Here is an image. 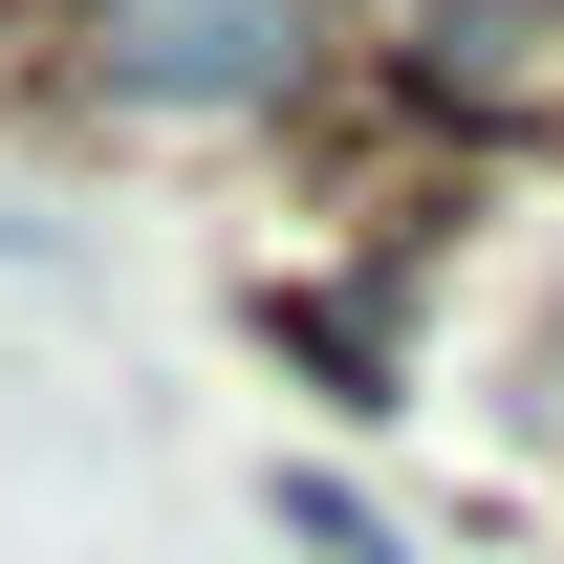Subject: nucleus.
<instances>
[{
  "label": "nucleus",
  "instance_id": "f03ea898",
  "mask_svg": "<svg viewBox=\"0 0 564 564\" xmlns=\"http://www.w3.org/2000/svg\"><path fill=\"white\" fill-rule=\"evenodd\" d=\"M434 87H564V0H434Z\"/></svg>",
  "mask_w": 564,
  "mask_h": 564
},
{
  "label": "nucleus",
  "instance_id": "f257e3e1",
  "mask_svg": "<svg viewBox=\"0 0 564 564\" xmlns=\"http://www.w3.org/2000/svg\"><path fill=\"white\" fill-rule=\"evenodd\" d=\"M304 0H87V87L109 109H282Z\"/></svg>",
  "mask_w": 564,
  "mask_h": 564
},
{
  "label": "nucleus",
  "instance_id": "7ed1b4c3",
  "mask_svg": "<svg viewBox=\"0 0 564 564\" xmlns=\"http://www.w3.org/2000/svg\"><path fill=\"white\" fill-rule=\"evenodd\" d=\"M282 521H304V543H326V564H391V521H369L348 478H282Z\"/></svg>",
  "mask_w": 564,
  "mask_h": 564
}]
</instances>
